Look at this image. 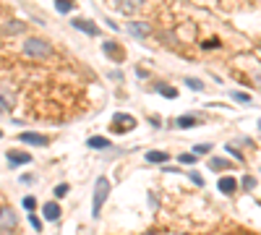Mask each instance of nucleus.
<instances>
[{
	"mask_svg": "<svg viewBox=\"0 0 261 235\" xmlns=\"http://www.w3.org/2000/svg\"><path fill=\"white\" fill-rule=\"evenodd\" d=\"M24 55L42 60V58L52 55V47H50V42H47V39H42V37H29V39L24 42Z\"/></svg>",
	"mask_w": 261,
	"mask_h": 235,
	"instance_id": "1",
	"label": "nucleus"
},
{
	"mask_svg": "<svg viewBox=\"0 0 261 235\" xmlns=\"http://www.w3.org/2000/svg\"><path fill=\"white\" fill-rule=\"evenodd\" d=\"M110 196V180L105 175L97 178V186H94V204H91V217H99L102 214V206H105Z\"/></svg>",
	"mask_w": 261,
	"mask_h": 235,
	"instance_id": "2",
	"label": "nucleus"
},
{
	"mask_svg": "<svg viewBox=\"0 0 261 235\" xmlns=\"http://www.w3.org/2000/svg\"><path fill=\"white\" fill-rule=\"evenodd\" d=\"M16 225H18L16 212L11 209V206H0V235L13 233V230H16Z\"/></svg>",
	"mask_w": 261,
	"mask_h": 235,
	"instance_id": "3",
	"label": "nucleus"
},
{
	"mask_svg": "<svg viewBox=\"0 0 261 235\" xmlns=\"http://www.w3.org/2000/svg\"><path fill=\"white\" fill-rule=\"evenodd\" d=\"M126 32H128V34H133L136 39H146L152 29H149V24H146V21H128V24H126Z\"/></svg>",
	"mask_w": 261,
	"mask_h": 235,
	"instance_id": "4",
	"label": "nucleus"
},
{
	"mask_svg": "<svg viewBox=\"0 0 261 235\" xmlns=\"http://www.w3.org/2000/svg\"><path fill=\"white\" fill-rule=\"evenodd\" d=\"M18 141L21 144H34V147H44L47 144V136H42V133H34V131H26L18 136Z\"/></svg>",
	"mask_w": 261,
	"mask_h": 235,
	"instance_id": "5",
	"label": "nucleus"
},
{
	"mask_svg": "<svg viewBox=\"0 0 261 235\" xmlns=\"http://www.w3.org/2000/svg\"><path fill=\"white\" fill-rule=\"evenodd\" d=\"M217 188H219V194L232 196V194H235V188H238V180H235V178H219Z\"/></svg>",
	"mask_w": 261,
	"mask_h": 235,
	"instance_id": "6",
	"label": "nucleus"
},
{
	"mask_svg": "<svg viewBox=\"0 0 261 235\" xmlns=\"http://www.w3.org/2000/svg\"><path fill=\"white\" fill-rule=\"evenodd\" d=\"M76 29H81V32H87V34H91V37H97L99 34V29H97V24H91V21H87V19H73L71 21Z\"/></svg>",
	"mask_w": 261,
	"mask_h": 235,
	"instance_id": "7",
	"label": "nucleus"
},
{
	"mask_svg": "<svg viewBox=\"0 0 261 235\" xmlns=\"http://www.w3.org/2000/svg\"><path fill=\"white\" fill-rule=\"evenodd\" d=\"M113 120H115V131H123V125H120V123H126V131L136 128V120H133V118H130V115H123V113H118V115L113 118Z\"/></svg>",
	"mask_w": 261,
	"mask_h": 235,
	"instance_id": "8",
	"label": "nucleus"
},
{
	"mask_svg": "<svg viewBox=\"0 0 261 235\" xmlns=\"http://www.w3.org/2000/svg\"><path fill=\"white\" fill-rule=\"evenodd\" d=\"M42 214H44V220L55 222V220L60 217V206L55 204V201H50V204H44V206H42Z\"/></svg>",
	"mask_w": 261,
	"mask_h": 235,
	"instance_id": "9",
	"label": "nucleus"
},
{
	"mask_svg": "<svg viewBox=\"0 0 261 235\" xmlns=\"http://www.w3.org/2000/svg\"><path fill=\"white\" fill-rule=\"evenodd\" d=\"M141 5H144V0H118V8H120V11H126V13L138 11Z\"/></svg>",
	"mask_w": 261,
	"mask_h": 235,
	"instance_id": "10",
	"label": "nucleus"
},
{
	"mask_svg": "<svg viewBox=\"0 0 261 235\" xmlns=\"http://www.w3.org/2000/svg\"><path fill=\"white\" fill-rule=\"evenodd\" d=\"M8 162H11V165H26V162H32V155H26V152H8Z\"/></svg>",
	"mask_w": 261,
	"mask_h": 235,
	"instance_id": "11",
	"label": "nucleus"
},
{
	"mask_svg": "<svg viewBox=\"0 0 261 235\" xmlns=\"http://www.w3.org/2000/svg\"><path fill=\"white\" fill-rule=\"evenodd\" d=\"M102 50H105L113 60H120V58H123V50H120L115 42H105V44H102Z\"/></svg>",
	"mask_w": 261,
	"mask_h": 235,
	"instance_id": "12",
	"label": "nucleus"
},
{
	"mask_svg": "<svg viewBox=\"0 0 261 235\" xmlns=\"http://www.w3.org/2000/svg\"><path fill=\"white\" fill-rule=\"evenodd\" d=\"M87 147H89V149H107L110 141H107L105 136H91V139L87 141Z\"/></svg>",
	"mask_w": 261,
	"mask_h": 235,
	"instance_id": "13",
	"label": "nucleus"
},
{
	"mask_svg": "<svg viewBox=\"0 0 261 235\" xmlns=\"http://www.w3.org/2000/svg\"><path fill=\"white\" fill-rule=\"evenodd\" d=\"M18 32H24V21H8L3 26V34H18Z\"/></svg>",
	"mask_w": 261,
	"mask_h": 235,
	"instance_id": "14",
	"label": "nucleus"
},
{
	"mask_svg": "<svg viewBox=\"0 0 261 235\" xmlns=\"http://www.w3.org/2000/svg\"><path fill=\"white\" fill-rule=\"evenodd\" d=\"M170 155L167 152H146V162H167Z\"/></svg>",
	"mask_w": 261,
	"mask_h": 235,
	"instance_id": "15",
	"label": "nucleus"
},
{
	"mask_svg": "<svg viewBox=\"0 0 261 235\" xmlns=\"http://www.w3.org/2000/svg\"><path fill=\"white\" fill-rule=\"evenodd\" d=\"M193 125H199V120H196L193 115H183V118H178V128H193Z\"/></svg>",
	"mask_w": 261,
	"mask_h": 235,
	"instance_id": "16",
	"label": "nucleus"
},
{
	"mask_svg": "<svg viewBox=\"0 0 261 235\" xmlns=\"http://www.w3.org/2000/svg\"><path fill=\"white\" fill-rule=\"evenodd\" d=\"M157 92H160L162 97H170V99L178 97V89H173V86H157Z\"/></svg>",
	"mask_w": 261,
	"mask_h": 235,
	"instance_id": "17",
	"label": "nucleus"
},
{
	"mask_svg": "<svg viewBox=\"0 0 261 235\" xmlns=\"http://www.w3.org/2000/svg\"><path fill=\"white\" fill-rule=\"evenodd\" d=\"M55 8H58L60 13H68L73 8V3H71V0H55Z\"/></svg>",
	"mask_w": 261,
	"mask_h": 235,
	"instance_id": "18",
	"label": "nucleus"
},
{
	"mask_svg": "<svg viewBox=\"0 0 261 235\" xmlns=\"http://www.w3.org/2000/svg\"><path fill=\"white\" fill-rule=\"evenodd\" d=\"M209 167H212V170H217V173H219V170H225V167H230V165H227V162H225V159L214 157V159L209 162Z\"/></svg>",
	"mask_w": 261,
	"mask_h": 235,
	"instance_id": "19",
	"label": "nucleus"
},
{
	"mask_svg": "<svg viewBox=\"0 0 261 235\" xmlns=\"http://www.w3.org/2000/svg\"><path fill=\"white\" fill-rule=\"evenodd\" d=\"M232 99H235V102H240V105H251V97L243 94V92H232Z\"/></svg>",
	"mask_w": 261,
	"mask_h": 235,
	"instance_id": "20",
	"label": "nucleus"
},
{
	"mask_svg": "<svg viewBox=\"0 0 261 235\" xmlns=\"http://www.w3.org/2000/svg\"><path fill=\"white\" fill-rule=\"evenodd\" d=\"M209 152H212V144H196L193 155H209Z\"/></svg>",
	"mask_w": 261,
	"mask_h": 235,
	"instance_id": "21",
	"label": "nucleus"
},
{
	"mask_svg": "<svg viewBox=\"0 0 261 235\" xmlns=\"http://www.w3.org/2000/svg\"><path fill=\"white\" fill-rule=\"evenodd\" d=\"M185 84H188V86L193 89V92H201V89H204V84H201L199 78H185Z\"/></svg>",
	"mask_w": 261,
	"mask_h": 235,
	"instance_id": "22",
	"label": "nucleus"
},
{
	"mask_svg": "<svg viewBox=\"0 0 261 235\" xmlns=\"http://www.w3.org/2000/svg\"><path fill=\"white\" fill-rule=\"evenodd\" d=\"M34 206H37V198H34V196H26V198H24V209H26V212H34Z\"/></svg>",
	"mask_w": 261,
	"mask_h": 235,
	"instance_id": "23",
	"label": "nucleus"
},
{
	"mask_svg": "<svg viewBox=\"0 0 261 235\" xmlns=\"http://www.w3.org/2000/svg\"><path fill=\"white\" fill-rule=\"evenodd\" d=\"M178 159H180V165H193V162H196V155H188V152H185V155H180Z\"/></svg>",
	"mask_w": 261,
	"mask_h": 235,
	"instance_id": "24",
	"label": "nucleus"
},
{
	"mask_svg": "<svg viewBox=\"0 0 261 235\" xmlns=\"http://www.w3.org/2000/svg\"><path fill=\"white\" fill-rule=\"evenodd\" d=\"M68 191H71V186H68V183H60L58 188H55V196H58V198H60V196H65V194H68Z\"/></svg>",
	"mask_w": 261,
	"mask_h": 235,
	"instance_id": "25",
	"label": "nucleus"
},
{
	"mask_svg": "<svg viewBox=\"0 0 261 235\" xmlns=\"http://www.w3.org/2000/svg\"><path fill=\"white\" fill-rule=\"evenodd\" d=\"M8 107H11V102H8V99H5L3 94H0V115H3V113H8Z\"/></svg>",
	"mask_w": 261,
	"mask_h": 235,
	"instance_id": "26",
	"label": "nucleus"
},
{
	"mask_svg": "<svg viewBox=\"0 0 261 235\" xmlns=\"http://www.w3.org/2000/svg\"><path fill=\"white\" fill-rule=\"evenodd\" d=\"M254 186H256V178L246 175V178H243V188H248V191H251V188H254Z\"/></svg>",
	"mask_w": 261,
	"mask_h": 235,
	"instance_id": "27",
	"label": "nucleus"
},
{
	"mask_svg": "<svg viewBox=\"0 0 261 235\" xmlns=\"http://www.w3.org/2000/svg\"><path fill=\"white\" fill-rule=\"evenodd\" d=\"M29 222H32V228H34V230H42V222H40V217H34V214H32V217H29Z\"/></svg>",
	"mask_w": 261,
	"mask_h": 235,
	"instance_id": "28",
	"label": "nucleus"
},
{
	"mask_svg": "<svg viewBox=\"0 0 261 235\" xmlns=\"http://www.w3.org/2000/svg\"><path fill=\"white\" fill-rule=\"evenodd\" d=\"M188 178H191V180H193V183H196V186H201V183H204V178H201V175H199V173H191V175H188Z\"/></svg>",
	"mask_w": 261,
	"mask_h": 235,
	"instance_id": "29",
	"label": "nucleus"
},
{
	"mask_svg": "<svg viewBox=\"0 0 261 235\" xmlns=\"http://www.w3.org/2000/svg\"><path fill=\"white\" fill-rule=\"evenodd\" d=\"M144 235H154V233H144Z\"/></svg>",
	"mask_w": 261,
	"mask_h": 235,
	"instance_id": "30",
	"label": "nucleus"
},
{
	"mask_svg": "<svg viewBox=\"0 0 261 235\" xmlns=\"http://www.w3.org/2000/svg\"><path fill=\"white\" fill-rule=\"evenodd\" d=\"M0 139H3V131H0Z\"/></svg>",
	"mask_w": 261,
	"mask_h": 235,
	"instance_id": "31",
	"label": "nucleus"
}]
</instances>
